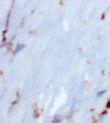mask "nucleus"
<instances>
[{"instance_id": "nucleus-1", "label": "nucleus", "mask_w": 110, "mask_h": 123, "mask_svg": "<svg viewBox=\"0 0 110 123\" xmlns=\"http://www.w3.org/2000/svg\"><path fill=\"white\" fill-rule=\"evenodd\" d=\"M23 47H24V45H23V44H18V45L15 46V49L13 51V54L15 55V54L18 53V52H20L21 49H23Z\"/></svg>"}, {"instance_id": "nucleus-2", "label": "nucleus", "mask_w": 110, "mask_h": 123, "mask_svg": "<svg viewBox=\"0 0 110 123\" xmlns=\"http://www.w3.org/2000/svg\"><path fill=\"white\" fill-rule=\"evenodd\" d=\"M61 119H62L61 115H58V117H55V118L53 119V121H52V123H59V122H61Z\"/></svg>"}, {"instance_id": "nucleus-3", "label": "nucleus", "mask_w": 110, "mask_h": 123, "mask_svg": "<svg viewBox=\"0 0 110 123\" xmlns=\"http://www.w3.org/2000/svg\"><path fill=\"white\" fill-rule=\"evenodd\" d=\"M105 93H106V90H103V91H99V92L97 93V97H101V96L105 95Z\"/></svg>"}]
</instances>
